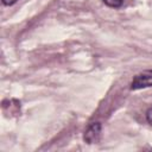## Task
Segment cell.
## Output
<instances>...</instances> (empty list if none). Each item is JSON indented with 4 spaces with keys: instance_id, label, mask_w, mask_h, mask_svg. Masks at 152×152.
Listing matches in <instances>:
<instances>
[{
    "instance_id": "cell-4",
    "label": "cell",
    "mask_w": 152,
    "mask_h": 152,
    "mask_svg": "<svg viewBox=\"0 0 152 152\" xmlns=\"http://www.w3.org/2000/svg\"><path fill=\"white\" fill-rule=\"evenodd\" d=\"M146 120H147V122L152 126V107H150V108L147 109V112H146Z\"/></svg>"
},
{
    "instance_id": "cell-5",
    "label": "cell",
    "mask_w": 152,
    "mask_h": 152,
    "mask_svg": "<svg viewBox=\"0 0 152 152\" xmlns=\"http://www.w3.org/2000/svg\"><path fill=\"white\" fill-rule=\"evenodd\" d=\"M17 1H18V0H2V4L6 5V6H11V5L15 4Z\"/></svg>"
},
{
    "instance_id": "cell-2",
    "label": "cell",
    "mask_w": 152,
    "mask_h": 152,
    "mask_svg": "<svg viewBox=\"0 0 152 152\" xmlns=\"http://www.w3.org/2000/svg\"><path fill=\"white\" fill-rule=\"evenodd\" d=\"M100 137H101V124L100 122H93L84 131L83 139L88 144H95L100 140Z\"/></svg>"
},
{
    "instance_id": "cell-1",
    "label": "cell",
    "mask_w": 152,
    "mask_h": 152,
    "mask_svg": "<svg viewBox=\"0 0 152 152\" xmlns=\"http://www.w3.org/2000/svg\"><path fill=\"white\" fill-rule=\"evenodd\" d=\"M150 87H152V70H145L142 72L137 74L131 82L132 90H138Z\"/></svg>"
},
{
    "instance_id": "cell-3",
    "label": "cell",
    "mask_w": 152,
    "mask_h": 152,
    "mask_svg": "<svg viewBox=\"0 0 152 152\" xmlns=\"http://www.w3.org/2000/svg\"><path fill=\"white\" fill-rule=\"evenodd\" d=\"M125 0H103V2L109 7H120Z\"/></svg>"
}]
</instances>
